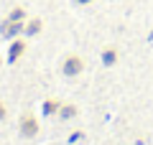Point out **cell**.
<instances>
[{
	"label": "cell",
	"mask_w": 153,
	"mask_h": 145,
	"mask_svg": "<svg viewBox=\"0 0 153 145\" xmlns=\"http://www.w3.org/2000/svg\"><path fill=\"white\" fill-rule=\"evenodd\" d=\"M84 69H87V61H84L82 54H76V51L64 54V59H61V64H59L61 76H66V79H74V76L84 74Z\"/></svg>",
	"instance_id": "cell-1"
},
{
	"label": "cell",
	"mask_w": 153,
	"mask_h": 145,
	"mask_svg": "<svg viewBox=\"0 0 153 145\" xmlns=\"http://www.w3.org/2000/svg\"><path fill=\"white\" fill-rule=\"evenodd\" d=\"M18 135L26 138V140H31V138L38 135V117L33 112H23L18 117Z\"/></svg>",
	"instance_id": "cell-2"
},
{
	"label": "cell",
	"mask_w": 153,
	"mask_h": 145,
	"mask_svg": "<svg viewBox=\"0 0 153 145\" xmlns=\"http://www.w3.org/2000/svg\"><path fill=\"white\" fill-rule=\"evenodd\" d=\"M23 31H26V21H13L8 16L0 21V36L5 38V41H13V38L23 36Z\"/></svg>",
	"instance_id": "cell-3"
},
{
	"label": "cell",
	"mask_w": 153,
	"mask_h": 145,
	"mask_svg": "<svg viewBox=\"0 0 153 145\" xmlns=\"http://www.w3.org/2000/svg\"><path fill=\"white\" fill-rule=\"evenodd\" d=\"M26 48H28V43H26V36H18V38H13V41H10V46H8L5 64H16V61L21 59L23 54H26Z\"/></svg>",
	"instance_id": "cell-4"
},
{
	"label": "cell",
	"mask_w": 153,
	"mask_h": 145,
	"mask_svg": "<svg viewBox=\"0 0 153 145\" xmlns=\"http://www.w3.org/2000/svg\"><path fill=\"white\" fill-rule=\"evenodd\" d=\"M100 64H102L105 69H112V66H117V64H120V48L115 46V43L105 46L102 51H100Z\"/></svg>",
	"instance_id": "cell-5"
},
{
	"label": "cell",
	"mask_w": 153,
	"mask_h": 145,
	"mask_svg": "<svg viewBox=\"0 0 153 145\" xmlns=\"http://www.w3.org/2000/svg\"><path fill=\"white\" fill-rule=\"evenodd\" d=\"M61 104H64V99L49 97V99H44V104H41V115H44V117H56L59 109H61Z\"/></svg>",
	"instance_id": "cell-6"
},
{
	"label": "cell",
	"mask_w": 153,
	"mask_h": 145,
	"mask_svg": "<svg viewBox=\"0 0 153 145\" xmlns=\"http://www.w3.org/2000/svg\"><path fill=\"white\" fill-rule=\"evenodd\" d=\"M41 31H44V18L38 16H28L26 18V31H23V36L26 38H33V36H41Z\"/></svg>",
	"instance_id": "cell-7"
},
{
	"label": "cell",
	"mask_w": 153,
	"mask_h": 145,
	"mask_svg": "<svg viewBox=\"0 0 153 145\" xmlns=\"http://www.w3.org/2000/svg\"><path fill=\"white\" fill-rule=\"evenodd\" d=\"M76 115H79V104H74V102H64L56 117H59L61 122H69V120H74Z\"/></svg>",
	"instance_id": "cell-8"
},
{
	"label": "cell",
	"mask_w": 153,
	"mask_h": 145,
	"mask_svg": "<svg viewBox=\"0 0 153 145\" xmlns=\"http://www.w3.org/2000/svg\"><path fill=\"white\" fill-rule=\"evenodd\" d=\"M8 18H13V21H26V18H28V10H26L23 5H16V8L8 10Z\"/></svg>",
	"instance_id": "cell-9"
},
{
	"label": "cell",
	"mask_w": 153,
	"mask_h": 145,
	"mask_svg": "<svg viewBox=\"0 0 153 145\" xmlns=\"http://www.w3.org/2000/svg\"><path fill=\"white\" fill-rule=\"evenodd\" d=\"M79 140H84V130H74V132L66 138V143L69 145H74V143H79Z\"/></svg>",
	"instance_id": "cell-10"
},
{
	"label": "cell",
	"mask_w": 153,
	"mask_h": 145,
	"mask_svg": "<svg viewBox=\"0 0 153 145\" xmlns=\"http://www.w3.org/2000/svg\"><path fill=\"white\" fill-rule=\"evenodd\" d=\"M8 120V107H5V102L0 99V122H5Z\"/></svg>",
	"instance_id": "cell-11"
},
{
	"label": "cell",
	"mask_w": 153,
	"mask_h": 145,
	"mask_svg": "<svg viewBox=\"0 0 153 145\" xmlns=\"http://www.w3.org/2000/svg\"><path fill=\"white\" fill-rule=\"evenodd\" d=\"M94 0H74V5H92Z\"/></svg>",
	"instance_id": "cell-12"
},
{
	"label": "cell",
	"mask_w": 153,
	"mask_h": 145,
	"mask_svg": "<svg viewBox=\"0 0 153 145\" xmlns=\"http://www.w3.org/2000/svg\"><path fill=\"white\" fill-rule=\"evenodd\" d=\"M148 43H151V46H153V28H151V31H148Z\"/></svg>",
	"instance_id": "cell-13"
},
{
	"label": "cell",
	"mask_w": 153,
	"mask_h": 145,
	"mask_svg": "<svg viewBox=\"0 0 153 145\" xmlns=\"http://www.w3.org/2000/svg\"><path fill=\"white\" fill-rule=\"evenodd\" d=\"M3 64H5V56H3V54H0V69H3Z\"/></svg>",
	"instance_id": "cell-14"
}]
</instances>
